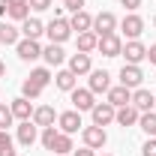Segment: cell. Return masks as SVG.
I'll return each instance as SVG.
<instances>
[{"label": "cell", "instance_id": "obj_18", "mask_svg": "<svg viewBox=\"0 0 156 156\" xmlns=\"http://www.w3.org/2000/svg\"><path fill=\"white\" fill-rule=\"evenodd\" d=\"M132 105H135L138 111H153L156 96L150 90H144V87H135V90H132Z\"/></svg>", "mask_w": 156, "mask_h": 156}, {"label": "cell", "instance_id": "obj_29", "mask_svg": "<svg viewBox=\"0 0 156 156\" xmlns=\"http://www.w3.org/2000/svg\"><path fill=\"white\" fill-rule=\"evenodd\" d=\"M57 135H60V129H54V126H45V129H42V147H45V150H54V141H57Z\"/></svg>", "mask_w": 156, "mask_h": 156}, {"label": "cell", "instance_id": "obj_41", "mask_svg": "<svg viewBox=\"0 0 156 156\" xmlns=\"http://www.w3.org/2000/svg\"><path fill=\"white\" fill-rule=\"evenodd\" d=\"M6 9H9V6H6V0H0V15H6Z\"/></svg>", "mask_w": 156, "mask_h": 156}, {"label": "cell", "instance_id": "obj_42", "mask_svg": "<svg viewBox=\"0 0 156 156\" xmlns=\"http://www.w3.org/2000/svg\"><path fill=\"white\" fill-rule=\"evenodd\" d=\"M18 3H27V0H6V6H18Z\"/></svg>", "mask_w": 156, "mask_h": 156}, {"label": "cell", "instance_id": "obj_8", "mask_svg": "<svg viewBox=\"0 0 156 156\" xmlns=\"http://www.w3.org/2000/svg\"><path fill=\"white\" fill-rule=\"evenodd\" d=\"M57 123H60V132H66V135H75L78 129L84 126L81 123V111H63V114H57Z\"/></svg>", "mask_w": 156, "mask_h": 156}, {"label": "cell", "instance_id": "obj_35", "mask_svg": "<svg viewBox=\"0 0 156 156\" xmlns=\"http://www.w3.org/2000/svg\"><path fill=\"white\" fill-rule=\"evenodd\" d=\"M63 6H66L69 12H81V9H84V0H63Z\"/></svg>", "mask_w": 156, "mask_h": 156}, {"label": "cell", "instance_id": "obj_45", "mask_svg": "<svg viewBox=\"0 0 156 156\" xmlns=\"http://www.w3.org/2000/svg\"><path fill=\"white\" fill-rule=\"evenodd\" d=\"M153 24H156V15H153Z\"/></svg>", "mask_w": 156, "mask_h": 156}, {"label": "cell", "instance_id": "obj_34", "mask_svg": "<svg viewBox=\"0 0 156 156\" xmlns=\"http://www.w3.org/2000/svg\"><path fill=\"white\" fill-rule=\"evenodd\" d=\"M30 3V9H36V12H45V9H51V0H27Z\"/></svg>", "mask_w": 156, "mask_h": 156}, {"label": "cell", "instance_id": "obj_40", "mask_svg": "<svg viewBox=\"0 0 156 156\" xmlns=\"http://www.w3.org/2000/svg\"><path fill=\"white\" fill-rule=\"evenodd\" d=\"M0 156H15V144H12V147H3V150H0Z\"/></svg>", "mask_w": 156, "mask_h": 156}, {"label": "cell", "instance_id": "obj_32", "mask_svg": "<svg viewBox=\"0 0 156 156\" xmlns=\"http://www.w3.org/2000/svg\"><path fill=\"white\" fill-rule=\"evenodd\" d=\"M12 120H15V117H12V108L0 102V129H9V126H12Z\"/></svg>", "mask_w": 156, "mask_h": 156}, {"label": "cell", "instance_id": "obj_38", "mask_svg": "<svg viewBox=\"0 0 156 156\" xmlns=\"http://www.w3.org/2000/svg\"><path fill=\"white\" fill-rule=\"evenodd\" d=\"M147 60H150V63H153V66H156V42H153V45H150V48H147Z\"/></svg>", "mask_w": 156, "mask_h": 156}, {"label": "cell", "instance_id": "obj_3", "mask_svg": "<svg viewBox=\"0 0 156 156\" xmlns=\"http://www.w3.org/2000/svg\"><path fill=\"white\" fill-rule=\"evenodd\" d=\"M114 114H117V108L111 105V102H96L93 108H90V117H93V126H108V123H114Z\"/></svg>", "mask_w": 156, "mask_h": 156}, {"label": "cell", "instance_id": "obj_43", "mask_svg": "<svg viewBox=\"0 0 156 156\" xmlns=\"http://www.w3.org/2000/svg\"><path fill=\"white\" fill-rule=\"evenodd\" d=\"M6 75V63H3V60H0V78Z\"/></svg>", "mask_w": 156, "mask_h": 156}, {"label": "cell", "instance_id": "obj_21", "mask_svg": "<svg viewBox=\"0 0 156 156\" xmlns=\"http://www.w3.org/2000/svg\"><path fill=\"white\" fill-rule=\"evenodd\" d=\"M42 57H45V63L48 66H60L63 60H66V51H63V45H48V48H42Z\"/></svg>", "mask_w": 156, "mask_h": 156}, {"label": "cell", "instance_id": "obj_4", "mask_svg": "<svg viewBox=\"0 0 156 156\" xmlns=\"http://www.w3.org/2000/svg\"><path fill=\"white\" fill-rule=\"evenodd\" d=\"M120 54L126 57V63L138 66L141 60H147V45H144V42H138V39H129V42L123 45V51H120Z\"/></svg>", "mask_w": 156, "mask_h": 156}, {"label": "cell", "instance_id": "obj_36", "mask_svg": "<svg viewBox=\"0 0 156 156\" xmlns=\"http://www.w3.org/2000/svg\"><path fill=\"white\" fill-rule=\"evenodd\" d=\"M3 147H12V135L6 132V129H0V150Z\"/></svg>", "mask_w": 156, "mask_h": 156}, {"label": "cell", "instance_id": "obj_14", "mask_svg": "<svg viewBox=\"0 0 156 156\" xmlns=\"http://www.w3.org/2000/svg\"><path fill=\"white\" fill-rule=\"evenodd\" d=\"M138 117H141V111H138L135 105L129 102V105H123V108H117V114H114V123H117V126H123V129H126V126H135V123H138Z\"/></svg>", "mask_w": 156, "mask_h": 156}, {"label": "cell", "instance_id": "obj_13", "mask_svg": "<svg viewBox=\"0 0 156 156\" xmlns=\"http://www.w3.org/2000/svg\"><path fill=\"white\" fill-rule=\"evenodd\" d=\"M36 129H39V126L33 123V120H21V123H18V135H15V138H18L21 147H30V144H36V138H39Z\"/></svg>", "mask_w": 156, "mask_h": 156}, {"label": "cell", "instance_id": "obj_23", "mask_svg": "<svg viewBox=\"0 0 156 156\" xmlns=\"http://www.w3.org/2000/svg\"><path fill=\"white\" fill-rule=\"evenodd\" d=\"M18 39H21V30L15 27V24H0V45H18Z\"/></svg>", "mask_w": 156, "mask_h": 156}, {"label": "cell", "instance_id": "obj_44", "mask_svg": "<svg viewBox=\"0 0 156 156\" xmlns=\"http://www.w3.org/2000/svg\"><path fill=\"white\" fill-rule=\"evenodd\" d=\"M102 156H111V153H102Z\"/></svg>", "mask_w": 156, "mask_h": 156}, {"label": "cell", "instance_id": "obj_15", "mask_svg": "<svg viewBox=\"0 0 156 156\" xmlns=\"http://www.w3.org/2000/svg\"><path fill=\"white\" fill-rule=\"evenodd\" d=\"M72 75H90V69H93V63H90V54H72L69 57V66H66Z\"/></svg>", "mask_w": 156, "mask_h": 156}, {"label": "cell", "instance_id": "obj_11", "mask_svg": "<svg viewBox=\"0 0 156 156\" xmlns=\"http://www.w3.org/2000/svg\"><path fill=\"white\" fill-rule=\"evenodd\" d=\"M141 81H144V72H141V66H132V63H126V66L120 69V84H123V87L135 90V87H141Z\"/></svg>", "mask_w": 156, "mask_h": 156}, {"label": "cell", "instance_id": "obj_39", "mask_svg": "<svg viewBox=\"0 0 156 156\" xmlns=\"http://www.w3.org/2000/svg\"><path fill=\"white\" fill-rule=\"evenodd\" d=\"M72 153H75V156H96L90 147H81V150H72Z\"/></svg>", "mask_w": 156, "mask_h": 156}, {"label": "cell", "instance_id": "obj_27", "mask_svg": "<svg viewBox=\"0 0 156 156\" xmlns=\"http://www.w3.org/2000/svg\"><path fill=\"white\" fill-rule=\"evenodd\" d=\"M66 153H72V135L60 132L57 141H54V156H66Z\"/></svg>", "mask_w": 156, "mask_h": 156}, {"label": "cell", "instance_id": "obj_25", "mask_svg": "<svg viewBox=\"0 0 156 156\" xmlns=\"http://www.w3.org/2000/svg\"><path fill=\"white\" fill-rule=\"evenodd\" d=\"M75 81H78V75H72L69 69H60L57 75H54V84H57V90H75Z\"/></svg>", "mask_w": 156, "mask_h": 156}, {"label": "cell", "instance_id": "obj_7", "mask_svg": "<svg viewBox=\"0 0 156 156\" xmlns=\"http://www.w3.org/2000/svg\"><path fill=\"white\" fill-rule=\"evenodd\" d=\"M87 90L96 96V93H108L111 90V75L105 72V69H90V84H87Z\"/></svg>", "mask_w": 156, "mask_h": 156}, {"label": "cell", "instance_id": "obj_5", "mask_svg": "<svg viewBox=\"0 0 156 156\" xmlns=\"http://www.w3.org/2000/svg\"><path fill=\"white\" fill-rule=\"evenodd\" d=\"M96 51H102V57H120L123 42H120V36H117V33H105V36H99Z\"/></svg>", "mask_w": 156, "mask_h": 156}, {"label": "cell", "instance_id": "obj_1", "mask_svg": "<svg viewBox=\"0 0 156 156\" xmlns=\"http://www.w3.org/2000/svg\"><path fill=\"white\" fill-rule=\"evenodd\" d=\"M45 33H48V39H51L54 45H63L66 39L72 36V27H69V18H63V15L51 18L48 24H45Z\"/></svg>", "mask_w": 156, "mask_h": 156}, {"label": "cell", "instance_id": "obj_31", "mask_svg": "<svg viewBox=\"0 0 156 156\" xmlns=\"http://www.w3.org/2000/svg\"><path fill=\"white\" fill-rule=\"evenodd\" d=\"M30 81H36L39 87H48V81H51V69H45V66H39L30 72Z\"/></svg>", "mask_w": 156, "mask_h": 156}, {"label": "cell", "instance_id": "obj_9", "mask_svg": "<svg viewBox=\"0 0 156 156\" xmlns=\"http://www.w3.org/2000/svg\"><path fill=\"white\" fill-rule=\"evenodd\" d=\"M120 30H123V36H126V39H138L141 33H144V18L135 15V12H129L126 18L120 21Z\"/></svg>", "mask_w": 156, "mask_h": 156}, {"label": "cell", "instance_id": "obj_10", "mask_svg": "<svg viewBox=\"0 0 156 156\" xmlns=\"http://www.w3.org/2000/svg\"><path fill=\"white\" fill-rule=\"evenodd\" d=\"M114 30H117V15L114 12H99V15H93V33L96 36L114 33Z\"/></svg>", "mask_w": 156, "mask_h": 156}, {"label": "cell", "instance_id": "obj_37", "mask_svg": "<svg viewBox=\"0 0 156 156\" xmlns=\"http://www.w3.org/2000/svg\"><path fill=\"white\" fill-rule=\"evenodd\" d=\"M120 6H126L129 12H135L138 6H141V0H120Z\"/></svg>", "mask_w": 156, "mask_h": 156}, {"label": "cell", "instance_id": "obj_6", "mask_svg": "<svg viewBox=\"0 0 156 156\" xmlns=\"http://www.w3.org/2000/svg\"><path fill=\"white\" fill-rule=\"evenodd\" d=\"M15 51H18V57L24 60V63H33V60L42 57V45H39L36 39H18Z\"/></svg>", "mask_w": 156, "mask_h": 156}, {"label": "cell", "instance_id": "obj_20", "mask_svg": "<svg viewBox=\"0 0 156 156\" xmlns=\"http://www.w3.org/2000/svg\"><path fill=\"white\" fill-rule=\"evenodd\" d=\"M12 117L15 120H30L33 117V105H30V99H24V96H18V99H12Z\"/></svg>", "mask_w": 156, "mask_h": 156}, {"label": "cell", "instance_id": "obj_19", "mask_svg": "<svg viewBox=\"0 0 156 156\" xmlns=\"http://www.w3.org/2000/svg\"><path fill=\"white\" fill-rule=\"evenodd\" d=\"M69 27L78 30V33H87V30H93V15L90 12H72V18H69Z\"/></svg>", "mask_w": 156, "mask_h": 156}, {"label": "cell", "instance_id": "obj_2", "mask_svg": "<svg viewBox=\"0 0 156 156\" xmlns=\"http://www.w3.org/2000/svg\"><path fill=\"white\" fill-rule=\"evenodd\" d=\"M81 138H84V147H90V150H102L108 144V135H105L102 126H84L81 129Z\"/></svg>", "mask_w": 156, "mask_h": 156}, {"label": "cell", "instance_id": "obj_16", "mask_svg": "<svg viewBox=\"0 0 156 156\" xmlns=\"http://www.w3.org/2000/svg\"><path fill=\"white\" fill-rule=\"evenodd\" d=\"M33 123H36L39 129H45V126H54V120H57V111L51 108V105H39L33 108V117H30Z\"/></svg>", "mask_w": 156, "mask_h": 156}, {"label": "cell", "instance_id": "obj_33", "mask_svg": "<svg viewBox=\"0 0 156 156\" xmlns=\"http://www.w3.org/2000/svg\"><path fill=\"white\" fill-rule=\"evenodd\" d=\"M141 156H156V138H147L144 147H141Z\"/></svg>", "mask_w": 156, "mask_h": 156}, {"label": "cell", "instance_id": "obj_26", "mask_svg": "<svg viewBox=\"0 0 156 156\" xmlns=\"http://www.w3.org/2000/svg\"><path fill=\"white\" fill-rule=\"evenodd\" d=\"M138 126H141L147 135L153 138V135H156V111H141V117H138Z\"/></svg>", "mask_w": 156, "mask_h": 156}, {"label": "cell", "instance_id": "obj_17", "mask_svg": "<svg viewBox=\"0 0 156 156\" xmlns=\"http://www.w3.org/2000/svg\"><path fill=\"white\" fill-rule=\"evenodd\" d=\"M105 96H108L105 102H111L114 108H123V105H129V102H132V90H129V87H123V84H117V87H111Z\"/></svg>", "mask_w": 156, "mask_h": 156}, {"label": "cell", "instance_id": "obj_24", "mask_svg": "<svg viewBox=\"0 0 156 156\" xmlns=\"http://www.w3.org/2000/svg\"><path fill=\"white\" fill-rule=\"evenodd\" d=\"M99 45V36L93 33V30H87V33H78V51L81 54H90V51H96Z\"/></svg>", "mask_w": 156, "mask_h": 156}, {"label": "cell", "instance_id": "obj_30", "mask_svg": "<svg viewBox=\"0 0 156 156\" xmlns=\"http://www.w3.org/2000/svg\"><path fill=\"white\" fill-rule=\"evenodd\" d=\"M6 12H9V15H12L15 21H27V18H30V3H18V6H9Z\"/></svg>", "mask_w": 156, "mask_h": 156}, {"label": "cell", "instance_id": "obj_22", "mask_svg": "<svg viewBox=\"0 0 156 156\" xmlns=\"http://www.w3.org/2000/svg\"><path fill=\"white\" fill-rule=\"evenodd\" d=\"M21 33H24V39H39L45 33V24L39 18H27V21H21Z\"/></svg>", "mask_w": 156, "mask_h": 156}, {"label": "cell", "instance_id": "obj_28", "mask_svg": "<svg viewBox=\"0 0 156 156\" xmlns=\"http://www.w3.org/2000/svg\"><path fill=\"white\" fill-rule=\"evenodd\" d=\"M42 90H45V87H39L36 81H30V78L21 84V93H24V99H39V96H42Z\"/></svg>", "mask_w": 156, "mask_h": 156}, {"label": "cell", "instance_id": "obj_46", "mask_svg": "<svg viewBox=\"0 0 156 156\" xmlns=\"http://www.w3.org/2000/svg\"><path fill=\"white\" fill-rule=\"evenodd\" d=\"M153 111H156V105H153Z\"/></svg>", "mask_w": 156, "mask_h": 156}, {"label": "cell", "instance_id": "obj_12", "mask_svg": "<svg viewBox=\"0 0 156 156\" xmlns=\"http://www.w3.org/2000/svg\"><path fill=\"white\" fill-rule=\"evenodd\" d=\"M69 99H72L75 111H90V108L96 105V99H93V93H90L87 87H75V90H69Z\"/></svg>", "mask_w": 156, "mask_h": 156}]
</instances>
